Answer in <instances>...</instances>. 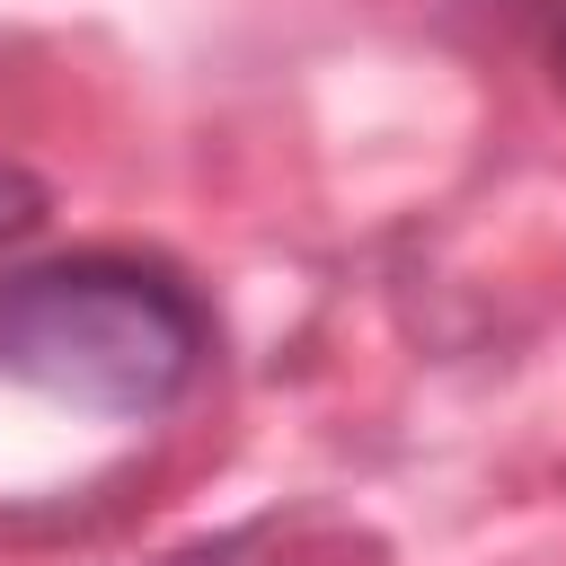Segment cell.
<instances>
[{
	"label": "cell",
	"instance_id": "7a4b0ae2",
	"mask_svg": "<svg viewBox=\"0 0 566 566\" xmlns=\"http://www.w3.org/2000/svg\"><path fill=\"white\" fill-rule=\"evenodd\" d=\"M159 566H301V513H256V522L203 531V539L168 548Z\"/></svg>",
	"mask_w": 566,
	"mask_h": 566
},
{
	"label": "cell",
	"instance_id": "6da1fadb",
	"mask_svg": "<svg viewBox=\"0 0 566 566\" xmlns=\"http://www.w3.org/2000/svg\"><path fill=\"white\" fill-rule=\"evenodd\" d=\"M212 363V301L142 248H62L0 274V371L88 416L150 424Z\"/></svg>",
	"mask_w": 566,
	"mask_h": 566
},
{
	"label": "cell",
	"instance_id": "277c9868",
	"mask_svg": "<svg viewBox=\"0 0 566 566\" xmlns=\"http://www.w3.org/2000/svg\"><path fill=\"white\" fill-rule=\"evenodd\" d=\"M548 71H557V88H566V18L548 27Z\"/></svg>",
	"mask_w": 566,
	"mask_h": 566
},
{
	"label": "cell",
	"instance_id": "3957f363",
	"mask_svg": "<svg viewBox=\"0 0 566 566\" xmlns=\"http://www.w3.org/2000/svg\"><path fill=\"white\" fill-rule=\"evenodd\" d=\"M44 212H53V186L0 159V248H18V239H35V230H44Z\"/></svg>",
	"mask_w": 566,
	"mask_h": 566
}]
</instances>
